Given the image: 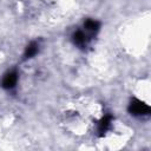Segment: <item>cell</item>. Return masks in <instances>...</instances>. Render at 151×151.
I'll list each match as a JSON object with an SVG mask.
<instances>
[{
	"instance_id": "obj_6",
	"label": "cell",
	"mask_w": 151,
	"mask_h": 151,
	"mask_svg": "<svg viewBox=\"0 0 151 151\" xmlns=\"http://www.w3.org/2000/svg\"><path fill=\"white\" fill-rule=\"evenodd\" d=\"M37 52H38V45H37V42H31V44L26 47L25 58H32Z\"/></svg>"
},
{
	"instance_id": "obj_4",
	"label": "cell",
	"mask_w": 151,
	"mask_h": 151,
	"mask_svg": "<svg viewBox=\"0 0 151 151\" xmlns=\"http://www.w3.org/2000/svg\"><path fill=\"white\" fill-rule=\"evenodd\" d=\"M73 41L76 45L78 46H84L86 44V35L81 32V31H77L73 34Z\"/></svg>"
},
{
	"instance_id": "obj_2",
	"label": "cell",
	"mask_w": 151,
	"mask_h": 151,
	"mask_svg": "<svg viewBox=\"0 0 151 151\" xmlns=\"http://www.w3.org/2000/svg\"><path fill=\"white\" fill-rule=\"evenodd\" d=\"M17 80H18V74L17 72H9L5 76L4 80H2V86L5 88H12L15 86L17 84Z\"/></svg>"
},
{
	"instance_id": "obj_1",
	"label": "cell",
	"mask_w": 151,
	"mask_h": 151,
	"mask_svg": "<svg viewBox=\"0 0 151 151\" xmlns=\"http://www.w3.org/2000/svg\"><path fill=\"white\" fill-rule=\"evenodd\" d=\"M129 111L133 114H137V116L147 114V113H150V107H149V105L144 104L140 100H133L129 106Z\"/></svg>"
},
{
	"instance_id": "obj_3",
	"label": "cell",
	"mask_w": 151,
	"mask_h": 151,
	"mask_svg": "<svg viewBox=\"0 0 151 151\" xmlns=\"http://www.w3.org/2000/svg\"><path fill=\"white\" fill-rule=\"evenodd\" d=\"M111 120H112V116H110V114L105 116V117L101 119V122L99 123V126H98L99 136H103V134L107 131V129H109L110 125H111Z\"/></svg>"
},
{
	"instance_id": "obj_5",
	"label": "cell",
	"mask_w": 151,
	"mask_h": 151,
	"mask_svg": "<svg viewBox=\"0 0 151 151\" xmlns=\"http://www.w3.org/2000/svg\"><path fill=\"white\" fill-rule=\"evenodd\" d=\"M84 26H85V28H86L87 31H90V32H96V31L99 29V22L96 21V20H92V19H87V20L85 21Z\"/></svg>"
}]
</instances>
